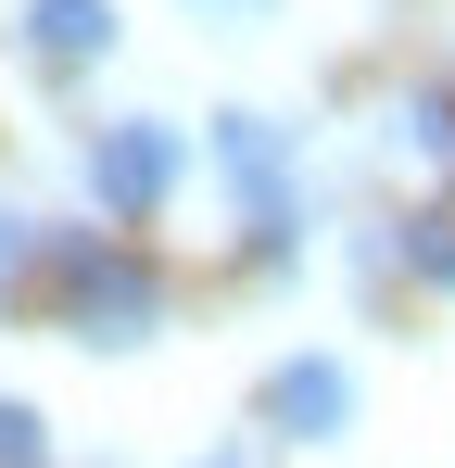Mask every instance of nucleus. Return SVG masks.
Here are the masks:
<instances>
[{
  "label": "nucleus",
  "instance_id": "obj_9",
  "mask_svg": "<svg viewBox=\"0 0 455 468\" xmlns=\"http://www.w3.org/2000/svg\"><path fill=\"white\" fill-rule=\"evenodd\" d=\"M253 13H266V0H253Z\"/></svg>",
  "mask_w": 455,
  "mask_h": 468
},
{
  "label": "nucleus",
  "instance_id": "obj_5",
  "mask_svg": "<svg viewBox=\"0 0 455 468\" xmlns=\"http://www.w3.org/2000/svg\"><path fill=\"white\" fill-rule=\"evenodd\" d=\"M26 51H38L51 77H89V64L114 51V0H26Z\"/></svg>",
  "mask_w": 455,
  "mask_h": 468
},
{
  "label": "nucleus",
  "instance_id": "obj_2",
  "mask_svg": "<svg viewBox=\"0 0 455 468\" xmlns=\"http://www.w3.org/2000/svg\"><path fill=\"white\" fill-rule=\"evenodd\" d=\"M51 304H64L76 342L127 355V342L164 329V279H152L140 253H101V240H64V229H51Z\"/></svg>",
  "mask_w": 455,
  "mask_h": 468
},
{
  "label": "nucleus",
  "instance_id": "obj_8",
  "mask_svg": "<svg viewBox=\"0 0 455 468\" xmlns=\"http://www.w3.org/2000/svg\"><path fill=\"white\" fill-rule=\"evenodd\" d=\"M0 468H51V443H38V405H0Z\"/></svg>",
  "mask_w": 455,
  "mask_h": 468
},
{
  "label": "nucleus",
  "instance_id": "obj_6",
  "mask_svg": "<svg viewBox=\"0 0 455 468\" xmlns=\"http://www.w3.org/2000/svg\"><path fill=\"white\" fill-rule=\"evenodd\" d=\"M392 140H405L418 165H455V89H418V101L392 114Z\"/></svg>",
  "mask_w": 455,
  "mask_h": 468
},
{
  "label": "nucleus",
  "instance_id": "obj_1",
  "mask_svg": "<svg viewBox=\"0 0 455 468\" xmlns=\"http://www.w3.org/2000/svg\"><path fill=\"white\" fill-rule=\"evenodd\" d=\"M216 177H228V203H240V229H253V253L291 266L303 253V140L279 114H216Z\"/></svg>",
  "mask_w": 455,
  "mask_h": 468
},
{
  "label": "nucleus",
  "instance_id": "obj_3",
  "mask_svg": "<svg viewBox=\"0 0 455 468\" xmlns=\"http://www.w3.org/2000/svg\"><path fill=\"white\" fill-rule=\"evenodd\" d=\"M177 177H190V153H177L164 114H114V127H89V190H101L114 216H164Z\"/></svg>",
  "mask_w": 455,
  "mask_h": 468
},
{
  "label": "nucleus",
  "instance_id": "obj_4",
  "mask_svg": "<svg viewBox=\"0 0 455 468\" xmlns=\"http://www.w3.org/2000/svg\"><path fill=\"white\" fill-rule=\"evenodd\" d=\"M266 431H279V443H342V431H354V367H342V355L266 367Z\"/></svg>",
  "mask_w": 455,
  "mask_h": 468
},
{
  "label": "nucleus",
  "instance_id": "obj_7",
  "mask_svg": "<svg viewBox=\"0 0 455 468\" xmlns=\"http://www.w3.org/2000/svg\"><path fill=\"white\" fill-rule=\"evenodd\" d=\"M38 253H51V229H38V216H26V203H0V292H13V279H26V266H38Z\"/></svg>",
  "mask_w": 455,
  "mask_h": 468
}]
</instances>
